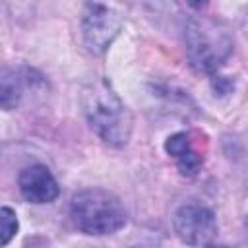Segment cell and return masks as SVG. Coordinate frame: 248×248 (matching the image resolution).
Here are the masks:
<instances>
[{
    "label": "cell",
    "mask_w": 248,
    "mask_h": 248,
    "mask_svg": "<svg viewBox=\"0 0 248 248\" xmlns=\"http://www.w3.org/2000/svg\"><path fill=\"white\" fill-rule=\"evenodd\" d=\"M81 110L89 128L108 145L122 147L132 136L134 118L105 78L89 79L81 89Z\"/></svg>",
    "instance_id": "6da1fadb"
},
{
    "label": "cell",
    "mask_w": 248,
    "mask_h": 248,
    "mask_svg": "<svg viewBox=\"0 0 248 248\" xmlns=\"http://www.w3.org/2000/svg\"><path fill=\"white\" fill-rule=\"evenodd\" d=\"M190 66L198 74L215 76L234 50V37L227 23L211 16H192L184 27Z\"/></svg>",
    "instance_id": "7a4b0ae2"
},
{
    "label": "cell",
    "mask_w": 248,
    "mask_h": 248,
    "mask_svg": "<svg viewBox=\"0 0 248 248\" xmlns=\"http://www.w3.org/2000/svg\"><path fill=\"white\" fill-rule=\"evenodd\" d=\"M70 217L78 231L89 236H105L128 223V211L118 196L105 188H83L72 196Z\"/></svg>",
    "instance_id": "3957f363"
},
{
    "label": "cell",
    "mask_w": 248,
    "mask_h": 248,
    "mask_svg": "<svg viewBox=\"0 0 248 248\" xmlns=\"http://www.w3.org/2000/svg\"><path fill=\"white\" fill-rule=\"evenodd\" d=\"M122 16L105 4H85L81 14V35L89 52L103 54L122 29Z\"/></svg>",
    "instance_id": "277c9868"
},
{
    "label": "cell",
    "mask_w": 248,
    "mask_h": 248,
    "mask_svg": "<svg viewBox=\"0 0 248 248\" xmlns=\"http://www.w3.org/2000/svg\"><path fill=\"white\" fill-rule=\"evenodd\" d=\"M172 229L188 246H209L217 234V217L207 205L184 203L172 217Z\"/></svg>",
    "instance_id": "5b68a950"
},
{
    "label": "cell",
    "mask_w": 248,
    "mask_h": 248,
    "mask_svg": "<svg viewBox=\"0 0 248 248\" xmlns=\"http://www.w3.org/2000/svg\"><path fill=\"white\" fill-rule=\"evenodd\" d=\"M17 186H19L21 196L29 203H37V205L50 203L60 194V186H58L54 174L50 172V169L46 165H41V163L21 169Z\"/></svg>",
    "instance_id": "8992f818"
},
{
    "label": "cell",
    "mask_w": 248,
    "mask_h": 248,
    "mask_svg": "<svg viewBox=\"0 0 248 248\" xmlns=\"http://www.w3.org/2000/svg\"><path fill=\"white\" fill-rule=\"evenodd\" d=\"M165 151L174 159L180 174L184 176H196L203 165V155L196 149L194 140L188 132H176L169 136L165 141Z\"/></svg>",
    "instance_id": "52a82bcc"
},
{
    "label": "cell",
    "mask_w": 248,
    "mask_h": 248,
    "mask_svg": "<svg viewBox=\"0 0 248 248\" xmlns=\"http://www.w3.org/2000/svg\"><path fill=\"white\" fill-rule=\"evenodd\" d=\"M29 83V72L0 64V108H16L21 103L25 87Z\"/></svg>",
    "instance_id": "ba28073f"
},
{
    "label": "cell",
    "mask_w": 248,
    "mask_h": 248,
    "mask_svg": "<svg viewBox=\"0 0 248 248\" xmlns=\"http://www.w3.org/2000/svg\"><path fill=\"white\" fill-rule=\"evenodd\" d=\"M17 229H19V221L16 211L8 205H0V248L14 240Z\"/></svg>",
    "instance_id": "9c48e42d"
},
{
    "label": "cell",
    "mask_w": 248,
    "mask_h": 248,
    "mask_svg": "<svg viewBox=\"0 0 248 248\" xmlns=\"http://www.w3.org/2000/svg\"><path fill=\"white\" fill-rule=\"evenodd\" d=\"M207 248H229V246H207Z\"/></svg>",
    "instance_id": "30bf717a"
}]
</instances>
